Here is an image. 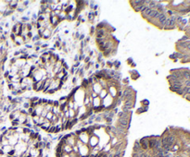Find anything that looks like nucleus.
<instances>
[{
  "label": "nucleus",
  "mask_w": 190,
  "mask_h": 157,
  "mask_svg": "<svg viewBox=\"0 0 190 157\" xmlns=\"http://www.w3.org/2000/svg\"><path fill=\"white\" fill-rule=\"evenodd\" d=\"M185 47H187L188 50H190V43H187V45H185Z\"/></svg>",
  "instance_id": "1"
},
{
  "label": "nucleus",
  "mask_w": 190,
  "mask_h": 157,
  "mask_svg": "<svg viewBox=\"0 0 190 157\" xmlns=\"http://www.w3.org/2000/svg\"><path fill=\"white\" fill-rule=\"evenodd\" d=\"M187 36H185V37H183V38H182V40H187Z\"/></svg>",
  "instance_id": "2"
},
{
  "label": "nucleus",
  "mask_w": 190,
  "mask_h": 157,
  "mask_svg": "<svg viewBox=\"0 0 190 157\" xmlns=\"http://www.w3.org/2000/svg\"><path fill=\"white\" fill-rule=\"evenodd\" d=\"M92 17H93V14H92V13H90V14H89V19H91Z\"/></svg>",
  "instance_id": "3"
}]
</instances>
